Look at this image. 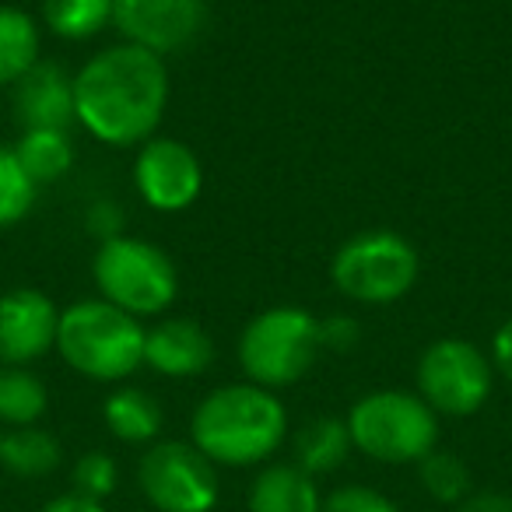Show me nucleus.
I'll use <instances>...</instances> for the list:
<instances>
[{
    "label": "nucleus",
    "instance_id": "obj_1",
    "mask_svg": "<svg viewBox=\"0 0 512 512\" xmlns=\"http://www.w3.org/2000/svg\"><path fill=\"white\" fill-rule=\"evenodd\" d=\"M74 109L99 144L141 148L169 109V64L134 43L106 46L74 74Z\"/></svg>",
    "mask_w": 512,
    "mask_h": 512
},
{
    "label": "nucleus",
    "instance_id": "obj_2",
    "mask_svg": "<svg viewBox=\"0 0 512 512\" xmlns=\"http://www.w3.org/2000/svg\"><path fill=\"white\" fill-rule=\"evenodd\" d=\"M288 435V411L274 390L228 383L211 390L190 418V442L214 467H260Z\"/></svg>",
    "mask_w": 512,
    "mask_h": 512
},
{
    "label": "nucleus",
    "instance_id": "obj_3",
    "mask_svg": "<svg viewBox=\"0 0 512 512\" xmlns=\"http://www.w3.org/2000/svg\"><path fill=\"white\" fill-rule=\"evenodd\" d=\"M144 323L106 299L60 309L57 351L67 369L95 383H120L144 365Z\"/></svg>",
    "mask_w": 512,
    "mask_h": 512
},
{
    "label": "nucleus",
    "instance_id": "obj_4",
    "mask_svg": "<svg viewBox=\"0 0 512 512\" xmlns=\"http://www.w3.org/2000/svg\"><path fill=\"white\" fill-rule=\"evenodd\" d=\"M320 320L302 306H271L256 313L239 334V369L246 383L264 390L295 386L320 358Z\"/></svg>",
    "mask_w": 512,
    "mask_h": 512
},
{
    "label": "nucleus",
    "instance_id": "obj_5",
    "mask_svg": "<svg viewBox=\"0 0 512 512\" xmlns=\"http://www.w3.org/2000/svg\"><path fill=\"white\" fill-rule=\"evenodd\" d=\"M351 446L376 463H418L439 446V414L411 390H372L348 411Z\"/></svg>",
    "mask_w": 512,
    "mask_h": 512
},
{
    "label": "nucleus",
    "instance_id": "obj_6",
    "mask_svg": "<svg viewBox=\"0 0 512 512\" xmlns=\"http://www.w3.org/2000/svg\"><path fill=\"white\" fill-rule=\"evenodd\" d=\"M92 278L99 299L113 302L137 320L162 316L179 295V271L172 256L158 242L137 239V235H113L99 242Z\"/></svg>",
    "mask_w": 512,
    "mask_h": 512
},
{
    "label": "nucleus",
    "instance_id": "obj_7",
    "mask_svg": "<svg viewBox=\"0 0 512 512\" xmlns=\"http://www.w3.org/2000/svg\"><path fill=\"white\" fill-rule=\"evenodd\" d=\"M421 274V256L411 239L390 228L358 232L341 242L330 260V281L351 302L390 306L404 299Z\"/></svg>",
    "mask_w": 512,
    "mask_h": 512
},
{
    "label": "nucleus",
    "instance_id": "obj_8",
    "mask_svg": "<svg viewBox=\"0 0 512 512\" xmlns=\"http://www.w3.org/2000/svg\"><path fill=\"white\" fill-rule=\"evenodd\" d=\"M495 390V365L477 344L463 337L432 341L414 369V393L439 418H470Z\"/></svg>",
    "mask_w": 512,
    "mask_h": 512
},
{
    "label": "nucleus",
    "instance_id": "obj_9",
    "mask_svg": "<svg viewBox=\"0 0 512 512\" xmlns=\"http://www.w3.org/2000/svg\"><path fill=\"white\" fill-rule=\"evenodd\" d=\"M137 488L155 512H211L218 505V467L190 439H158L137 463Z\"/></svg>",
    "mask_w": 512,
    "mask_h": 512
},
{
    "label": "nucleus",
    "instance_id": "obj_10",
    "mask_svg": "<svg viewBox=\"0 0 512 512\" xmlns=\"http://www.w3.org/2000/svg\"><path fill=\"white\" fill-rule=\"evenodd\" d=\"M134 190L151 211H186L204 190L200 155L179 137H148L134 158Z\"/></svg>",
    "mask_w": 512,
    "mask_h": 512
},
{
    "label": "nucleus",
    "instance_id": "obj_11",
    "mask_svg": "<svg viewBox=\"0 0 512 512\" xmlns=\"http://www.w3.org/2000/svg\"><path fill=\"white\" fill-rule=\"evenodd\" d=\"M113 25L123 43L172 57L204 32L207 0H113Z\"/></svg>",
    "mask_w": 512,
    "mask_h": 512
},
{
    "label": "nucleus",
    "instance_id": "obj_12",
    "mask_svg": "<svg viewBox=\"0 0 512 512\" xmlns=\"http://www.w3.org/2000/svg\"><path fill=\"white\" fill-rule=\"evenodd\" d=\"M60 309L39 288L0 295V365H32L57 351Z\"/></svg>",
    "mask_w": 512,
    "mask_h": 512
},
{
    "label": "nucleus",
    "instance_id": "obj_13",
    "mask_svg": "<svg viewBox=\"0 0 512 512\" xmlns=\"http://www.w3.org/2000/svg\"><path fill=\"white\" fill-rule=\"evenodd\" d=\"M11 106L22 130H71L78 123L74 109V74L53 60H39L15 88Z\"/></svg>",
    "mask_w": 512,
    "mask_h": 512
},
{
    "label": "nucleus",
    "instance_id": "obj_14",
    "mask_svg": "<svg viewBox=\"0 0 512 512\" xmlns=\"http://www.w3.org/2000/svg\"><path fill=\"white\" fill-rule=\"evenodd\" d=\"M214 362V341L190 316H169L144 334V365L158 376L193 379Z\"/></svg>",
    "mask_w": 512,
    "mask_h": 512
},
{
    "label": "nucleus",
    "instance_id": "obj_15",
    "mask_svg": "<svg viewBox=\"0 0 512 512\" xmlns=\"http://www.w3.org/2000/svg\"><path fill=\"white\" fill-rule=\"evenodd\" d=\"M246 512H323V495L295 463H267L249 484Z\"/></svg>",
    "mask_w": 512,
    "mask_h": 512
},
{
    "label": "nucleus",
    "instance_id": "obj_16",
    "mask_svg": "<svg viewBox=\"0 0 512 512\" xmlns=\"http://www.w3.org/2000/svg\"><path fill=\"white\" fill-rule=\"evenodd\" d=\"M102 421L113 439L127 442V446H151L165 428V411L141 386H120L102 404Z\"/></svg>",
    "mask_w": 512,
    "mask_h": 512
},
{
    "label": "nucleus",
    "instance_id": "obj_17",
    "mask_svg": "<svg viewBox=\"0 0 512 512\" xmlns=\"http://www.w3.org/2000/svg\"><path fill=\"white\" fill-rule=\"evenodd\" d=\"M351 432L348 421L334 418V414H320V418L306 421L295 435V467L306 470L309 477L334 474L337 467H344L351 456Z\"/></svg>",
    "mask_w": 512,
    "mask_h": 512
},
{
    "label": "nucleus",
    "instance_id": "obj_18",
    "mask_svg": "<svg viewBox=\"0 0 512 512\" xmlns=\"http://www.w3.org/2000/svg\"><path fill=\"white\" fill-rule=\"evenodd\" d=\"M43 60L39 22L18 4H0V85L15 88Z\"/></svg>",
    "mask_w": 512,
    "mask_h": 512
},
{
    "label": "nucleus",
    "instance_id": "obj_19",
    "mask_svg": "<svg viewBox=\"0 0 512 512\" xmlns=\"http://www.w3.org/2000/svg\"><path fill=\"white\" fill-rule=\"evenodd\" d=\"M64 463V446L53 432L39 425L29 428H8L4 442H0V467L11 470L15 477L25 481H39L50 477L53 470Z\"/></svg>",
    "mask_w": 512,
    "mask_h": 512
},
{
    "label": "nucleus",
    "instance_id": "obj_20",
    "mask_svg": "<svg viewBox=\"0 0 512 512\" xmlns=\"http://www.w3.org/2000/svg\"><path fill=\"white\" fill-rule=\"evenodd\" d=\"M50 407V390L29 365H0V428H29Z\"/></svg>",
    "mask_w": 512,
    "mask_h": 512
},
{
    "label": "nucleus",
    "instance_id": "obj_21",
    "mask_svg": "<svg viewBox=\"0 0 512 512\" xmlns=\"http://www.w3.org/2000/svg\"><path fill=\"white\" fill-rule=\"evenodd\" d=\"M15 155L25 165V172L36 179V186L57 183L74 165L71 130H22Z\"/></svg>",
    "mask_w": 512,
    "mask_h": 512
},
{
    "label": "nucleus",
    "instance_id": "obj_22",
    "mask_svg": "<svg viewBox=\"0 0 512 512\" xmlns=\"http://www.w3.org/2000/svg\"><path fill=\"white\" fill-rule=\"evenodd\" d=\"M43 25L57 39L85 43L113 25V0H43Z\"/></svg>",
    "mask_w": 512,
    "mask_h": 512
},
{
    "label": "nucleus",
    "instance_id": "obj_23",
    "mask_svg": "<svg viewBox=\"0 0 512 512\" xmlns=\"http://www.w3.org/2000/svg\"><path fill=\"white\" fill-rule=\"evenodd\" d=\"M414 467H418L421 488H425L439 505H460L463 498L474 491L467 463H463L456 453H446V449H439V446H435L425 460L414 463Z\"/></svg>",
    "mask_w": 512,
    "mask_h": 512
},
{
    "label": "nucleus",
    "instance_id": "obj_24",
    "mask_svg": "<svg viewBox=\"0 0 512 512\" xmlns=\"http://www.w3.org/2000/svg\"><path fill=\"white\" fill-rule=\"evenodd\" d=\"M36 197H39L36 179L18 162L15 148L0 144V228L22 225L32 207H36Z\"/></svg>",
    "mask_w": 512,
    "mask_h": 512
},
{
    "label": "nucleus",
    "instance_id": "obj_25",
    "mask_svg": "<svg viewBox=\"0 0 512 512\" xmlns=\"http://www.w3.org/2000/svg\"><path fill=\"white\" fill-rule=\"evenodd\" d=\"M71 484V491H78V495L92 498V502H106L116 491V484H120V467H116V460L109 453L92 449V453H81L74 460Z\"/></svg>",
    "mask_w": 512,
    "mask_h": 512
},
{
    "label": "nucleus",
    "instance_id": "obj_26",
    "mask_svg": "<svg viewBox=\"0 0 512 512\" xmlns=\"http://www.w3.org/2000/svg\"><path fill=\"white\" fill-rule=\"evenodd\" d=\"M323 512H400V505L365 484H341L323 498Z\"/></svg>",
    "mask_w": 512,
    "mask_h": 512
},
{
    "label": "nucleus",
    "instance_id": "obj_27",
    "mask_svg": "<svg viewBox=\"0 0 512 512\" xmlns=\"http://www.w3.org/2000/svg\"><path fill=\"white\" fill-rule=\"evenodd\" d=\"M362 341V327H358L355 316H330L320 320V344L330 351H351Z\"/></svg>",
    "mask_w": 512,
    "mask_h": 512
},
{
    "label": "nucleus",
    "instance_id": "obj_28",
    "mask_svg": "<svg viewBox=\"0 0 512 512\" xmlns=\"http://www.w3.org/2000/svg\"><path fill=\"white\" fill-rule=\"evenodd\" d=\"M491 365H495V372L505 379V383L512 386V316L502 323V327L495 330V337H491Z\"/></svg>",
    "mask_w": 512,
    "mask_h": 512
},
{
    "label": "nucleus",
    "instance_id": "obj_29",
    "mask_svg": "<svg viewBox=\"0 0 512 512\" xmlns=\"http://www.w3.org/2000/svg\"><path fill=\"white\" fill-rule=\"evenodd\" d=\"M456 512H512V498L495 488H481V491H470V495L456 505Z\"/></svg>",
    "mask_w": 512,
    "mask_h": 512
},
{
    "label": "nucleus",
    "instance_id": "obj_30",
    "mask_svg": "<svg viewBox=\"0 0 512 512\" xmlns=\"http://www.w3.org/2000/svg\"><path fill=\"white\" fill-rule=\"evenodd\" d=\"M88 221H92V232L102 235V242L113 239V235H123L120 232V221H123V211L116 204H109V200H102V204H95L92 211H88Z\"/></svg>",
    "mask_w": 512,
    "mask_h": 512
},
{
    "label": "nucleus",
    "instance_id": "obj_31",
    "mask_svg": "<svg viewBox=\"0 0 512 512\" xmlns=\"http://www.w3.org/2000/svg\"><path fill=\"white\" fill-rule=\"evenodd\" d=\"M39 512H109V509L106 502H92V498L78 495V491H67V495L50 498Z\"/></svg>",
    "mask_w": 512,
    "mask_h": 512
},
{
    "label": "nucleus",
    "instance_id": "obj_32",
    "mask_svg": "<svg viewBox=\"0 0 512 512\" xmlns=\"http://www.w3.org/2000/svg\"><path fill=\"white\" fill-rule=\"evenodd\" d=\"M0 442H4V428H0Z\"/></svg>",
    "mask_w": 512,
    "mask_h": 512
}]
</instances>
